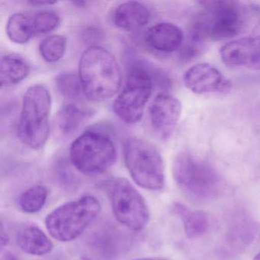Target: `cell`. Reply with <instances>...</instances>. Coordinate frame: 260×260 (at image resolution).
Wrapping results in <instances>:
<instances>
[{"mask_svg": "<svg viewBox=\"0 0 260 260\" xmlns=\"http://www.w3.org/2000/svg\"><path fill=\"white\" fill-rule=\"evenodd\" d=\"M191 19V43L196 48L204 42H216L238 36L246 26L247 11L237 1L216 0L198 3Z\"/></svg>", "mask_w": 260, "mask_h": 260, "instance_id": "obj_1", "label": "cell"}, {"mask_svg": "<svg viewBox=\"0 0 260 260\" xmlns=\"http://www.w3.org/2000/svg\"><path fill=\"white\" fill-rule=\"evenodd\" d=\"M78 75L83 94L89 101H107L121 89L119 64L113 54L101 46L89 47L82 54Z\"/></svg>", "mask_w": 260, "mask_h": 260, "instance_id": "obj_2", "label": "cell"}, {"mask_svg": "<svg viewBox=\"0 0 260 260\" xmlns=\"http://www.w3.org/2000/svg\"><path fill=\"white\" fill-rule=\"evenodd\" d=\"M116 159V146L111 133L100 127L85 131L74 140L70 149L71 164L86 176L105 173Z\"/></svg>", "mask_w": 260, "mask_h": 260, "instance_id": "obj_3", "label": "cell"}, {"mask_svg": "<svg viewBox=\"0 0 260 260\" xmlns=\"http://www.w3.org/2000/svg\"><path fill=\"white\" fill-rule=\"evenodd\" d=\"M100 200L90 194L66 202L47 215L45 224L57 241L71 242L80 237L101 213Z\"/></svg>", "mask_w": 260, "mask_h": 260, "instance_id": "obj_4", "label": "cell"}, {"mask_svg": "<svg viewBox=\"0 0 260 260\" xmlns=\"http://www.w3.org/2000/svg\"><path fill=\"white\" fill-rule=\"evenodd\" d=\"M51 93L43 85L30 86L22 100L18 135L22 144L35 150L45 147L49 138Z\"/></svg>", "mask_w": 260, "mask_h": 260, "instance_id": "obj_5", "label": "cell"}, {"mask_svg": "<svg viewBox=\"0 0 260 260\" xmlns=\"http://www.w3.org/2000/svg\"><path fill=\"white\" fill-rule=\"evenodd\" d=\"M123 155L127 171L137 185L151 191L164 188V159L153 144L141 138H129L124 143Z\"/></svg>", "mask_w": 260, "mask_h": 260, "instance_id": "obj_6", "label": "cell"}, {"mask_svg": "<svg viewBox=\"0 0 260 260\" xmlns=\"http://www.w3.org/2000/svg\"><path fill=\"white\" fill-rule=\"evenodd\" d=\"M173 174L181 189L196 199H210L220 190V176L216 170L189 152L182 151L176 156Z\"/></svg>", "mask_w": 260, "mask_h": 260, "instance_id": "obj_7", "label": "cell"}, {"mask_svg": "<svg viewBox=\"0 0 260 260\" xmlns=\"http://www.w3.org/2000/svg\"><path fill=\"white\" fill-rule=\"evenodd\" d=\"M153 89V80L144 68L135 67L129 71L122 89L113 103L115 115L127 124L141 121Z\"/></svg>", "mask_w": 260, "mask_h": 260, "instance_id": "obj_8", "label": "cell"}, {"mask_svg": "<svg viewBox=\"0 0 260 260\" xmlns=\"http://www.w3.org/2000/svg\"><path fill=\"white\" fill-rule=\"evenodd\" d=\"M109 188L111 205L117 220L132 231L144 230L150 220V211L142 194L124 178L114 179Z\"/></svg>", "mask_w": 260, "mask_h": 260, "instance_id": "obj_9", "label": "cell"}, {"mask_svg": "<svg viewBox=\"0 0 260 260\" xmlns=\"http://www.w3.org/2000/svg\"><path fill=\"white\" fill-rule=\"evenodd\" d=\"M182 112L180 102L173 95L159 93L153 99L149 108V118L152 128L162 140L173 135Z\"/></svg>", "mask_w": 260, "mask_h": 260, "instance_id": "obj_10", "label": "cell"}, {"mask_svg": "<svg viewBox=\"0 0 260 260\" xmlns=\"http://www.w3.org/2000/svg\"><path fill=\"white\" fill-rule=\"evenodd\" d=\"M222 62L229 68L260 70V36L232 41L220 50Z\"/></svg>", "mask_w": 260, "mask_h": 260, "instance_id": "obj_11", "label": "cell"}, {"mask_svg": "<svg viewBox=\"0 0 260 260\" xmlns=\"http://www.w3.org/2000/svg\"><path fill=\"white\" fill-rule=\"evenodd\" d=\"M184 84L196 94L217 93L231 89V82L209 63H198L184 74Z\"/></svg>", "mask_w": 260, "mask_h": 260, "instance_id": "obj_12", "label": "cell"}, {"mask_svg": "<svg viewBox=\"0 0 260 260\" xmlns=\"http://www.w3.org/2000/svg\"><path fill=\"white\" fill-rule=\"evenodd\" d=\"M144 40L154 51L170 54L182 46L184 35L177 25L162 22L150 27L144 36Z\"/></svg>", "mask_w": 260, "mask_h": 260, "instance_id": "obj_13", "label": "cell"}, {"mask_svg": "<svg viewBox=\"0 0 260 260\" xmlns=\"http://www.w3.org/2000/svg\"><path fill=\"white\" fill-rule=\"evenodd\" d=\"M151 13L142 3L127 1L118 6L113 14L114 24L120 29L134 31L145 26L150 22Z\"/></svg>", "mask_w": 260, "mask_h": 260, "instance_id": "obj_14", "label": "cell"}, {"mask_svg": "<svg viewBox=\"0 0 260 260\" xmlns=\"http://www.w3.org/2000/svg\"><path fill=\"white\" fill-rule=\"evenodd\" d=\"M92 115V109L77 103H67L57 112L56 127L61 135H71L77 132Z\"/></svg>", "mask_w": 260, "mask_h": 260, "instance_id": "obj_15", "label": "cell"}, {"mask_svg": "<svg viewBox=\"0 0 260 260\" xmlns=\"http://www.w3.org/2000/svg\"><path fill=\"white\" fill-rule=\"evenodd\" d=\"M18 246L25 253L32 255H45L54 248L51 239L40 228L28 226L21 230L16 237Z\"/></svg>", "mask_w": 260, "mask_h": 260, "instance_id": "obj_16", "label": "cell"}, {"mask_svg": "<svg viewBox=\"0 0 260 260\" xmlns=\"http://www.w3.org/2000/svg\"><path fill=\"white\" fill-rule=\"evenodd\" d=\"M29 72V65L25 59L17 54H6L1 59L0 63L1 86L19 84L27 78Z\"/></svg>", "mask_w": 260, "mask_h": 260, "instance_id": "obj_17", "label": "cell"}, {"mask_svg": "<svg viewBox=\"0 0 260 260\" xmlns=\"http://www.w3.org/2000/svg\"><path fill=\"white\" fill-rule=\"evenodd\" d=\"M174 211L183 220L185 235L188 238L194 239L204 235L209 228V218L203 211L189 212L181 205H175Z\"/></svg>", "mask_w": 260, "mask_h": 260, "instance_id": "obj_18", "label": "cell"}, {"mask_svg": "<svg viewBox=\"0 0 260 260\" xmlns=\"http://www.w3.org/2000/svg\"><path fill=\"white\" fill-rule=\"evenodd\" d=\"M7 34L11 42L24 45L29 42L34 33L32 19L22 13H15L9 18Z\"/></svg>", "mask_w": 260, "mask_h": 260, "instance_id": "obj_19", "label": "cell"}, {"mask_svg": "<svg viewBox=\"0 0 260 260\" xmlns=\"http://www.w3.org/2000/svg\"><path fill=\"white\" fill-rule=\"evenodd\" d=\"M48 196V189L45 186L34 185L22 193L19 198V207L23 212L27 214L39 212L45 206Z\"/></svg>", "mask_w": 260, "mask_h": 260, "instance_id": "obj_20", "label": "cell"}, {"mask_svg": "<svg viewBox=\"0 0 260 260\" xmlns=\"http://www.w3.org/2000/svg\"><path fill=\"white\" fill-rule=\"evenodd\" d=\"M67 39L60 35H51L44 39L39 45L42 59L52 63L61 60L66 53Z\"/></svg>", "mask_w": 260, "mask_h": 260, "instance_id": "obj_21", "label": "cell"}, {"mask_svg": "<svg viewBox=\"0 0 260 260\" xmlns=\"http://www.w3.org/2000/svg\"><path fill=\"white\" fill-rule=\"evenodd\" d=\"M55 81L57 90L66 98H77L83 92L80 77L74 73H62Z\"/></svg>", "mask_w": 260, "mask_h": 260, "instance_id": "obj_22", "label": "cell"}, {"mask_svg": "<svg viewBox=\"0 0 260 260\" xmlns=\"http://www.w3.org/2000/svg\"><path fill=\"white\" fill-rule=\"evenodd\" d=\"M60 23V17L54 11L40 12L32 19L35 34L42 35L51 32L56 29Z\"/></svg>", "mask_w": 260, "mask_h": 260, "instance_id": "obj_23", "label": "cell"}, {"mask_svg": "<svg viewBox=\"0 0 260 260\" xmlns=\"http://www.w3.org/2000/svg\"><path fill=\"white\" fill-rule=\"evenodd\" d=\"M10 243V237L6 231L5 226H4V222L1 221V226H0V246L1 249H4L5 246Z\"/></svg>", "mask_w": 260, "mask_h": 260, "instance_id": "obj_24", "label": "cell"}, {"mask_svg": "<svg viewBox=\"0 0 260 260\" xmlns=\"http://www.w3.org/2000/svg\"><path fill=\"white\" fill-rule=\"evenodd\" d=\"M31 5L34 6H45V5H54V4H57V2L54 1H42V0H34V1H29Z\"/></svg>", "mask_w": 260, "mask_h": 260, "instance_id": "obj_25", "label": "cell"}, {"mask_svg": "<svg viewBox=\"0 0 260 260\" xmlns=\"http://www.w3.org/2000/svg\"><path fill=\"white\" fill-rule=\"evenodd\" d=\"M0 260H17V258L12 252H9V251H5V252L1 254Z\"/></svg>", "mask_w": 260, "mask_h": 260, "instance_id": "obj_26", "label": "cell"}, {"mask_svg": "<svg viewBox=\"0 0 260 260\" xmlns=\"http://www.w3.org/2000/svg\"><path fill=\"white\" fill-rule=\"evenodd\" d=\"M134 260H167V259H164V258H137V259H134Z\"/></svg>", "mask_w": 260, "mask_h": 260, "instance_id": "obj_27", "label": "cell"}, {"mask_svg": "<svg viewBox=\"0 0 260 260\" xmlns=\"http://www.w3.org/2000/svg\"><path fill=\"white\" fill-rule=\"evenodd\" d=\"M253 260H260V252L255 255V258H253Z\"/></svg>", "mask_w": 260, "mask_h": 260, "instance_id": "obj_28", "label": "cell"}, {"mask_svg": "<svg viewBox=\"0 0 260 260\" xmlns=\"http://www.w3.org/2000/svg\"><path fill=\"white\" fill-rule=\"evenodd\" d=\"M80 260H91L90 258H89V257L87 256H83V258H81Z\"/></svg>", "mask_w": 260, "mask_h": 260, "instance_id": "obj_29", "label": "cell"}]
</instances>
